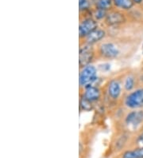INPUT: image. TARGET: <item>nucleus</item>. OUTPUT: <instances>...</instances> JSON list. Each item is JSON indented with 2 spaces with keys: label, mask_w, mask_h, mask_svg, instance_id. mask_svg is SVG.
Segmentation results:
<instances>
[{
  "label": "nucleus",
  "mask_w": 143,
  "mask_h": 158,
  "mask_svg": "<svg viewBox=\"0 0 143 158\" xmlns=\"http://www.w3.org/2000/svg\"><path fill=\"white\" fill-rule=\"evenodd\" d=\"M97 69L92 65L84 66L82 68L79 77V83L81 87L92 85L94 82L97 80Z\"/></svg>",
  "instance_id": "f257e3e1"
},
{
  "label": "nucleus",
  "mask_w": 143,
  "mask_h": 158,
  "mask_svg": "<svg viewBox=\"0 0 143 158\" xmlns=\"http://www.w3.org/2000/svg\"><path fill=\"white\" fill-rule=\"evenodd\" d=\"M125 105L130 109H139L143 107V89L131 92L125 100Z\"/></svg>",
  "instance_id": "f03ea898"
},
{
  "label": "nucleus",
  "mask_w": 143,
  "mask_h": 158,
  "mask_svg": "<svg viewBox=\"0 0 143 158\" xmlns=\"http://www.w3.org/2000/svg\"><path fill=\"white\" fill-rule=\"evenodd\" d=\"M94 53L92 45L86 44L83 47H80V54H79V64L80 68L90 65L93 59Z\"/></svg>",
  "instance_id": "7ed1b4c3"
},
{
  "label": "nucleus",
  "mask_w": 143,
  "mask_h": 158,
  "mask_svg": "<svg viewBox=\"0 0 143 158\" xmlns=\"http://www.w3.org/2000/svg\"><path fill=\"white\" fill-rule=\"evenodd\" d=\"M98 24L92 19H86L80 23L79 27V36L80 38H86L90 33L97 29Z\"/></svg>",
  "instance_id": "20e7f679"
},
{
  "label": "nucleus",
  "mask_w": 143,
  "mask_h": 158,
  "mask_svg": "<svg viewBox=\"0 0 143 158\" xmlns=\"http://www.w3.org/2000/svg\"><path fill=\"white\" fill-rule=\"evenodd\" d=\"M99 53L103 58H115L119 54V50L114 43H106L100 46Z\"/></svg>",
  "instance_id": "39448f33"
},
{
  "label": "nucleus",
  "mask_w": 143,
  "mask_h": 158,
  "mask_svg": "<svg viewBox=\"0 0 143 158\" xmlns=\"http://www.w3.org/2000/svg\"><path fill=\"white\" fill-rule=\"evenodd\" d=\"M121 91H122V86L121 83L117 80L114 79L111 80L108 84V88H107V92H108L109 97L114 100H116L119 98L121 95Z\"/></svg>",
  "instance_id": "423d86ee"
},
{
  "label": "nucleus",
  "mask_w": 143,
  "mask_h": 158,
  "mask_svg": "<svg viewBox=\"0 0 143 158\" xmlns=\"http://www.w3.org/2000/svg\"><path fill=\"white\" fill-rule=\"evenodd\" d=\"M101 93L98 87L93 86V85H89L84 88V95L86 98L89 100L90 102H94L99 100L100 98Z\"/></svg>",
  "instance_id": "0eeeda50"
},
{
  "label": "nucleus",
  "mask_w": 143,
  "mask_h": 158,
  "mask_svg": "<svg viewBox=\"0 0 143 158\" xmlns=\"http://www.w3.org/2000/svg\"><path fill=\"white\" fill-rule=\"evenodd\" d=\"M125 17L122 13L118 11H112L107 14L106 16V23L109 26H115L125 22Z\"/></svg>",
  "instance_id": "6e6552de"
},
{
  "label": "nucleus",
  "mask_w": 143,
  "mask_h": 158,
  "mask_svg": "<svg viewBox=\"0 0 143 158\" xmlns=\"http://www.w3.org/2000/svg\"><path fill=\"white\" fill-rule=\"evenodd\" d=\"M105 35H106V32L103 30L97 28L86 37V43L90 45L95 44L99 41H101L104 38Z\"/></svg>",
  "instance_id": "1a4fd4ad"
},
{
  "label": "nucleus",
  "mask_w": 143,
  "mask_h": 158,
  "mask_svg": "<svg viewBox=\"0 0 143 158\" xmlns=\"http://www.w3.org/2000/svg\"><path fill=\"white\" fill-rule=\"evenodd\" d=\"M143 119V112L130 113L126 118V123L128 125H136Z\"/></svg>",
  "instance_id": "9d476101"
},
{
  "label": "nucleus",
  "mask_w": 143,
  "mask_h": 158,
  "mask_svg": "<svg viewBox=\"0 0 143 158\" xmlns=\"http://www.w3.org/2000/svg\"><path fill=\"white\" fill-rule=\"evenodd\" d=\"M122 158H143V147L126 151L122 155Z\"/></svg>",
  "instance_id": "9b49d317"
},
{
  "label": "nucleus",
  "mask_w": 143,
  "mask_h": 158,
  "mask_svg": "<svg viewBox=\"0 0 143 158\" xmlns=\"http://www.w3.org/2000/svg\"><path fill=\"white\" fill-rule=\"evenodd\" d=\"M113 1L117 7L122 10H130L133 7L134 3L133 0H113Z\"/></svg>",
  "instance_id": "f8f14e48"
},
{
  "label": "nucleus",
  "mask_w": 143,
  "mask_h": 158,
  "mask_svg": "<svg viewBox=\"0 0 143 158\" xmlns=\"http://www.w3.org/2000/svg\"><path fill=\"white\" fill-rule=\"evenodd\" d=\"M80 108L84 111H90L92 110V102L86 98L85 97L83 96L80 98Z\"/></svg>",
  "instance_id": "ddd939ff"
},
{
  "label": "nucleus",
  "mask_w": 143,
  "mask_h": 158,
  "mask_svg": "<svg viewBox=\"0 0 143 158\" xmlns=\"http://www.w3.org/2000/svg\"><path fill=\"white\" fill-rule=\"evenodd\" d=\"M112 0H98L96 2V6L99 9L107 10L111 7Z\"/></svg>",
  "instance_id": "4468645a"
},
{
  "label": "nucleus",
  "mask_w": 143,
  "mask_h": 158,
  "mask_svg": "<svg viewBox=\"0 0 143 158\" xmlns=\"http://www.w3.org/2000/svg\"><path fill=\"white\" fill-rule=\"evenodd\" d=\"M135 85V79L133 76H128L124 82V88L126 91H131L134 88Z\"/></svg>",
  "instance_id": "2eb2a0df"
},
{
  "label": "nucleus",
  "mask_w": 143,
  "mask_h": 158,
  "mask_svg": "<svg viewBox=\"0 0 143 158\" xmlns=\"http://www.w3.org/2000/svg\"><path fill=\"white\" fill-rule=\"evenodd\" d=\"M107 15V10H102V9H99V8H97V9H96V10H95V14H94V15H95V18L97 20L103 19V18H106Z\"/></svg>",
  "instance_id": "dca6fc26"
},
{
  "label": "nucleus",
  "mask_w": 143,
  "mask_h": 158,
  "mask_svg": "<svg viewBox=\"0 0 143 158\" xmlns=\"http://www.w3.org/2000/svg\"><path fill=\"white\" fill-rule=\"evenodd\" d=\"M133 2H134V3L140 4L141 2H142L143 0H133Z\"/></svg>",
  "instance_id": "f3484780"
},
{
  "label": "nucleus",
  "mask_w": 143,
  "mask_h": 158,
  "mask_svg": "<svg viewBox=\"0 0 143 158\" xmlns=\"http://www.w3.org/2000/svg\"><path fill=\"white\" fill-rule=\"evenodd\" d=\"M85 1H87V0H79V5H80V4H82L83 2H84Z\"/></svg>",
  "instance_id": "a211bd4d"
},
{
  "label": "nucleus",
  "mask_w": 143,
  "mask_h": 158,
  "mask_svg": "<svg viewBox=\"0 0 143 158\" xmlns=\"http://www.w3.org/2000/svg\"><path fill=\"white\" fill-rule=\"evenodd\" d=\"M141 80H142V81H143V76H142V77H141Z\"/></svg>",
  "instance_id": "6ab92c4d"
}]
</instances>
